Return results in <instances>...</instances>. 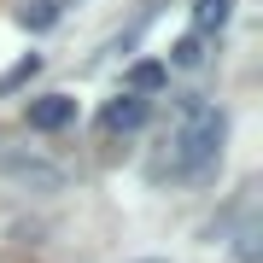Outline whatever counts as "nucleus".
<instances>
[{"label":"nucleus","instance_id":"f257e3e1","mask_svg":"<svg viewBox=\"0 0 263 263\" xmlns=\"http://www.w3.org/2000/svg\"><path fill=\"white\" fill-rule=\"evenodd\" d=\"M222 141H228L222 105H211L205 94H181L170 105V123L158 135V152H152L146 176L152 181H205L216 170V158H222Z\"/></svg>","mask_w":263,"mask_h":263},{"label":"nucleus","instance_id":"f03ea898","mask_svg":"<svg viewBox=\"0 0 263 263\" xmlns=\"http://www.w3.org/2000/svg\"><path fill=\"white\" fill-rule=\"evenodd\" d=\"M0 176L12 181V187H24V193H65V164H53V158H41V152H29V146H6L0 141Z\"/></svg>","mask_w":263,"mask_h":263},{"label":"nucleus","instance_id":"7ed1b4c3","mask_svg":"<svg viewBox=\"0 0 263 263\" xmlns=\"http://www.w3.org/2000/svg\"><path fill=\"white\" fill-rule=\"evenodd\" d=\"M146 117H152V100L123 88L117 100H105V111H100V135H135Z\"/></svg>","mask_w":263,"mask_h":263},{"label":"nucleus","instance_id":"20e7f679","mask_svg":"<svg viewBox=\"0 0 263 263\" xmlns=\"http://www.w3.org/2000/svg\"><path fill=\"white\" fill-rule=\"evenodd\" d=\"M29 129H41V135H53V129H70L76 123V100L70 94H41V100H29Z\"/></svg>","mask_w":263,"mask_h":263},{"label":"nucleus","instance_id":"39448f33","mask_svg":"<svg viewBox=\"0 0 263 263\" xmlns=\"http://www.w3.org/2000/svg\"><path fill=\"white\" fill-rule=\"evenodd\" d=\"M228 18H234V0H193V29L199 35H216Z\"/></svg>","mask_w":263,"mask_h":263},{"label":"nucleus","instance_id":"423d86ee","mask_svg":"<svg viewBox=\"0 0 263 263\" xmlns=\"http://www.w3.org/2000/svg\"><path fill=\"white\" fill-rule=\"evenodd\" d=\"M205 47H211V35L193 29V35H181L176 47H170V65H176V70H199V65H205Z\"/></svg>","mask_w":263,"mask_h":263},{"label":"nucleus","instance_id":"0eeeda50","mask_svg":"<svg viewBox=\"0 0 263 263\" xmlns=\"http://www.w3.org/2000/svg\"><path fill=\"white\" fill-rule=\"evenodd\" d=\"M164 82H170V65H158V59H141L129 70V94H158Z\"/></svg>","mask_w":263,"mask_h":263},{"label":"nucleus","instance_id":"6e6552de","mask_svg":"<svg viewBox=\"0 0 263 263\" xmlns=\"http://www.w3.org/2000/svg\"><path fill=\"white\" fill-rule=\"evenodd\" d=\"M257 252H263V222H257V216H246L240 234H234V263H257Z\"/></svg>","mask_w":263,"mask_h":263},{"label":"nucleus","instance_id":"1a4fd4ad","mask_svg":"<svg viewBox=\"0 0 263 263\" xmlns=\"http://www.w3.org/2000/svg\"><path fill=\"white\" fill-rule=\"evenodd\" d=\"M59 12H65L59 0H29V6L18 12V24H24V29H53V24H59Z\"/></svg>","mask_w":263,"mask_h":263},{"label":"nucleus","instance_id":"9d476101","mask_svg":"<svg viewBox=\"0 0 263 263\" xmlns=\"http://www.w3.org/2000/svg\"><path fill=\"white\" fill-rule=\"evenodd\" d=\"M35 70H41V53H24L18 65H12L6 76H0V94H18V88H24V82H29Z\"/></svg>","mask_w":263,"mask_h":263},{"label":"nucleus","instance_id":"9b49d317","mask_svg":"<svg viewBox=\"0 0 263 263\" xmlns=\"http://www.w3.org/2000/svg\"><path fill=\"white\" fill-rule=\"evenodd\" d=\"M141 263H170V257H141Z\"/></svg>","mask_w":263,"mask_h":263}]
</instances>
